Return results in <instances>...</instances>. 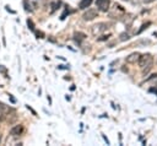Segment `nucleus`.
Here are the masks:
<instances>
[{
    "label": "nucleus",
    "instance_id": "obj_18",
    "mask_svg": "<svg viewBox=\"0 0 157 146\" xmlns=\"http://www.w3.org/2000/svg\"><path fill=\"white\" fill-rule=\"evenodd\" d=\"M6 10H7L9 12H11V13H15V11H13V10H11V9L9 7V6H6Z\"/></svg>",
    "mask_w": 157,
    "mask_h": 146
},
{
    "label": "nucleus",
    "instance_id": "obj_13",
    "mask_svg": "<svg viewBox=\"0 0 157 146\" xmlns=\"http://www.w3.org/2000/svg\"><path fill=\"white\" fill-rule=\"evenodd\" d=\"M109 37H110V34H103V36H101L99 38H97V40H98V42H102V40H107Z\"/></svg>",
    "mask_w": 157,
    "mask_h": 146
},
{
    "label": "nucleus",
    "instance_id": "obj_5",
    "mask_svg": "<svg viewBox=\"0 0 157 146\" xmlns=\"http://www.w3.org/2000/svg\"><path fill=\"white\" fill-rule=\"evenodd\" d=\"M22 131H23V125H22V124H17V125H15L13 128H11L10 135L13 136V137H16V136H20V135L22 134Z\"/></svg>",
    "mask_w": 157,
    "mask_h": 146
},
{
    "label": "nucleus",
    "instance_id": "obj_20",
    "mask_svg": "<svg viewBox=\"0 0 157 146\" xmlns=\"http://www.w3.org/2000/svg\"><path fill=\"white\" fill-rule=\"evenodd\" d=\"M155 0H144V2L145 4H151V2H153Z\"/></svg>",
    "mask_w": 157,
    "mask_h": 146
},
{
    "label": "nucleus",
    "instance_id": "obj_7",
    "mask_svg": "<svg viewBox=\"0 0 157 146\" xmlns=\"http://www.w3.org/2000/svg\"><path fill=\"white\" fill-rule=\"evenodd\" d=\"M86 39V34L85 33H82V32H75L74 33V40L77 43V44H80L82 40H85Z\"/></svg>",
    "mask_w": 157,
    "mask_h": 146
},
{
    "label": "nucleus",
    "instance_id": "obj_16",
    "mask_svg": "<svg viewBox=\"0 0 157 146\" xmlns=\"http://www.w3.org/2000/svg\"><path fill=\"white\" fill-rule=\"evenodd\" d=\"M0 72H2L5 76L7 75V74H6V69H5V66H4V65H0ZM6 77H7V76H6Z\"/></svg>",
    "mask_w": 157,
    "mask_h": 146
},
{
    "label": "nucleus",
    "instance_id": "obj_6",
    "mask_svg": "<svg viewBox=\"0 0 157 146\" xmlns=\"http://www.w3.org/2000/svg\"><path fill=\"white\" fill-rule=\"evenodd\" d=\"M139 58H140V53L135 52V53H131L129 56H126L125 61H126V63H129V64H135V63L139 60Z\"/></svg>",
    "mask_w": 157,
    "mask_h": 146
},
{
    "label": "nucleus",
    "instance_id": "obj_2",
    "mask_svg": "<svg viewBox=\"0 0 157 146\" xmlns=\"http://www.w3.org/2000/svg\"><path fill=\"white\" fill-rule=\"evenodd\" d=\"M107 28H108V23H105V22H98V23H96V25L92 26L91 32H92L93 36H99V34H102Z\"/></svg>",
    "mask_w": 157,
    "mask_h": 146
},
{
    "label": "nucleus",
    "instance_id": "obj_19",
    "mask_svg": "<svg viewBox=\"0 0 157 146\" xmlns=\"http://www.w3.org/2000/svg\"><path fill=\"white\" fill-rule=\"evenodd\" d=\"M102 137H103V139H104V141H105V142H107V145H109V140H108V139H107V137H105V136H104V135H102Z\"/></svg>",
    "mask_w": 157,
    "mask_h": 146
},
{
    "label": "nucleus",
    "instance_id": "obj_10",
    "mask_svg": "<svg viewBox=\"0 0 157 146\" xmlns=\"http://www.w3.org/2000/svg\"><path fill=\"white\" fill-rule=\"evenodd\" d=\"M120 38V40L121 42H124V40H128V39H130V34L128 33V32H123V33H120V36H119Z\"/></svg>",
    "mask_w": 157,
    "mask_h": 146
},
{
    "label": "nucleus",
    "instance_id": "obj_9",
    "mask_svg": "<svg viewBox=\"0 0 157 146\" xmlns=\"http://www.w3.org/2000/svg\"><path fill=\"white\" fill-rule=\"evenodd\" d=\"M13 110H15L13 108H11V107H9V106H6V104H4V103L0 102V112H2L5 115L7 113H10V112H13Z\"/></svg>",
    "mask_w": 157,
    "mask_h": 146
},
{
    "label": "nucleus",
    "instance_id": "obj_22",
    "mask_svg": "<svg viewBox=\"0 0 157 146\" xmlns=\"http://www.w3.org/2000/svg\"><path fill=\"white\" fill-rule=\"evenodd\" d=\"M123 1H130V0H123Z\"/></svg>",
    "mask_w": 157,
    "mask_h": 146
},
{
    "label": "nucleus",
    "instance_id": "obj_17",
    "mask_svg": "<svg viewBox=\"0 0 157 146\" xmlns=\"http://www.w3.org/2000/svg\"><path fill=\"white\" fill-rule=\"evenodd\" d=\"M5 117H6V115H5L2 112H0V121H4V120H5Z\"/></svg>",
    "mask_w": 157,
    "mask_h": 146
},
{
    "label": "nucleus",
    "instance_id": "obj_8",
    "mask_svg": "<svg viewBox=\"0 0 157 146\" xmlns=\"http://www.w3.org/2000/svg\"><path fill=\"white\" fill-rule=\"evenodd\" d=\"M93 2V0H81L78 2V9L80 10H85L87 7H90V5Z\"/></svg>",
    "mask_w": 157,
    "mask_h": 146
},
{
    "label": "nucleus",
    "instance_id": "obj_14",
    "mask_svg": "<svg viewBox=\"0 0 157 146\" xmlns=\"http://www.w3.org/2000/svg\"><path fill=\"white\" fill-rule=\"evenodd\" d=\"M27 26L29 27L31 31H34V23L32 22V20H27Z\"/></svg>",
    "mask_w": 157,
    "mask_h": 146
},
{
    "label": "nucleus",
    "instance_id": "obj_11",
    "mask_svg": "<svg viewBox=\"0 0 157 146\" xmlns=\"http://www.w3.org/2000/svg\"><path fill=\"white\" fill-rule=\"evenodd\" d=\"M23 6H25V10L26 11H28V12H32L33 11V9L31 7V4L27 0H23Z\"/></svg>",
    "mask_w": 157,
    "mask_h": 146
},
{
    "label": "nucleus",
    "instance_id": "obj_1",
    "mask_svg": "<svg viewBox=\"0 0 157 146\" xmlns=\"http://www.w3.org/2000/svg\"><path fill=\"white\" fill-rule=\"evenodd\" d=\"M137 63H139V66H140V69L142 70L144 75H146V74L151 70V67H152L153 56H152V54H150V53H145V54H142V55L140 54V58H139Z\"/></svg>",
    "mask_w": 157,
    "mask_h": 146
},
{
    "label": "nucleus",
    "instance_id": "obj_15",
    "mask_svg": "<svg viewBox=\"0 0 157 146\" xmlns=\"http://www.w3.org/2000/svg\"><path fill=\"white\" fill-rule=\"evenodd\" d=\"M36 34H37V37H38V38H44V33H43L42 31H37V32H36Z\"/></svg>",
    "mask_w": 157,
    "mask_h": 146
},
{
    "label": "nucleus",
    "instance_id": "obj_23",
    "mask_svg": "<svg viewBox=\"0 0 157 146\" xmlns=\"http://www.w3.org/2000/svg\"><path fill=\"white\" fill-rule=\"evenodd\" d=\"M0 140H1V139H0Z\"/></svg>",
    "mask_w": 157,
    "mask_h": 146
},
{
    "label": "nucleus",
    "instance_id": "obj_4",
    "mask_svg": "<svg viewBox=\"0 0 157 146\" xmlns=\"http://www.w3.org/2000/svg\"><path fill=\"white\" fill-rule=\"evenodd\" d=\"M109 5H110V0H96V6L102 12H107L109 10Z\"/></svg>",
    "mask_w": 157,
    "mask_h": 146
},
{
    "label": "nucleus",
    "instance_id": "obj_12",
    "mask_svg": "<svg viewBox=\"0 0 157 146\" xmlns=\"http://www.w3.org/2000/svg\"><path fill=\"white\" fill-rule=\"evenodd\" d=\"M150 25H151V22H146V23H144V25L141 26V28H140V29L137 31V34H140V33H141L142 31H145V29L147 28V26H150Z\"/></svg>",
    "mask_w": 157,
    "mask_h": 146
},
{
    "label": "nucleus",
    "instance_id": "obj_3",
    "mask_svg": "<svg viewBox=\"0 0 157 146\" xmlns=\"http://www.w3.org/2000/svg\"><path fill=\"white\" fill-rule=\"evenodd\" d=\"M97 16H98V11H97L96 9H88L87 11L83 12L82 18H83L85 21H92V20H94Z\"/></svg>",
    "mask_w": 157,
    "mask_h": 146
},
{
    "label": "nucleus",
    "instance_id": "obj_21",
    "mask_svg": "<svg viewBox=\"0 0 157 146\" xmlns=\"http://www.w3.org/2000/svg\"><path fill=\"white\" fill-rule=\"evenodd\" d=\"M9 96H10V99H11V102H12V103H15V102H16V101H15V98H13L11 94H9Z\"/></svg>",
    "mask_w": 157,
    "mask_h": 146
}]
</instances>
